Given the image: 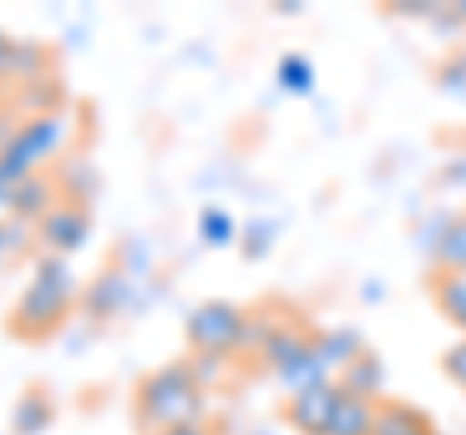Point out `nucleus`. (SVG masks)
<instances>
[{
	"instance_id": "2f4dec72",
	"label": "nucleus",
	"mask_w": 466,
	"mask_h": 435,
	"mask_svg": "<svg viewBox=\"0 0 466 435\" xmlns=\"http://www.w3.org/2000/svg\"><path fill=\"white\" fill-rule=\"evenodd\" d=\"M381 296H385V292H381V288H377V280H370V284H366V299H370V303H377Z\"/></svg>"
},
{
	"instance_id": "9b49d317",
	"label": "nucleus",
	"mask_w": 466,
	"mask_h": 435,
	"mask_svg": "<svg viewBox=\"0 0 466 435\" xmlns=\"http://www.w3.org/2000/svg\"><path fill=\"white\" fill-rule=\"evenodd\" d=\"M315 350L323 358V366L330 369V377L339 381V373L350 361H358V354L370 350V346L361 339V330L354 327H327V330H315Z\"/></svg>"
},
{
	"instance_id": "f03ea898",
	"label": "nucleus",
	"mask_w": 466,
	"mask_h": 435,
	"mask_svg": "<svg viewBox=\"0 0 466 435\" xmlns=\"http://www.w3.org/2000/svg\"><path fill=\"white\" fill-rule=\"evenodd\" d=\"M75 299H82V296H78V277H75V268H70V260L43 253L32 268V280H27L16 308H12V330L27 342L47 339L63 327V319L75 308Z\"/></svg>"
},
{
	"instance_id": "c756f323",
	"label": "nucleus",
	"mask_w": 466,
	"mask_h": 435,
	"mask_svg": "<svg viewBox=\"0 0 466 435\" xmlns=\"http://www.w3.org/2000/svg\"><path fill=\"white\" fill-rule=\"evenodd\" d=\"M156 435H210L207 424H187V428H167V431H156Z\"/></svg>"
},
{
	"instance_id": "aec40b11",
	"label": "nucleus",
	"mask_w": 466,
	"mask_h": 435,
	"mask_svg": "<svg viewBox=\"0 0 466 435\" xmlns=\"http://www.w3.org/2000/svg\"><path fill=\"white\" fill-rule=\"evenodd\" d=\"M315 82H319L315 63H311L303 51H284V55H280V63H276V86H280L284 94L308 97V94L315 90Z\"/></svg>"
},
{
	"instance_id": "4468645a",
	"label": "nucleus",
	"mask_w": 466,
	"mask_h": 435,
	"mask_svg": "<svg viewBox=\"0 0 466 435\" xmlns=\"http://www.w3.org/2000/svg\"><path fill=\"white\" fill-rule=\"evenodd\" d=\"M385 361L377 358L373 350H361L358 361H350V366L339 373V385L346 389V393L354 397H366V400H385Z\"/></svg>"
},
{
	"instance_id": "4be33fe9",
	"label": "nucleus",
	"mask_w": 466,
	"mask_h": 435,
	"mask_svg": "<svg viewBox=\"0 0 466 435\" xmlns=\"http://www.w3.org/2000/svg\"><path fill=\"white\" fill-rule=\"evenodd\" d=\"M435 90H440L447 101L466 106V47H455L440 59V66H435Z\"/></svg>"
},
{
	"instance_id": "7ed1b4c3",
	"label": "nucleus",
	"mask_w": 466,
	"mask_h": 435,
	"mask_svg": "<svg viewBox=\"0 0 466 435\" xmlns=\"http://www.w3.org/2000/svg\"><path fill=\"white\" fill-rule=\"evenodd\" d=\"M66 140H70V121L63 117V113L20 121L16 137H12L8 148L0 152V171H5L12 183H20L27 176H39L43 167L63 156Z\"/></svg>"
},
{
	"instance_id": "f3484780",
	"label": "nucleus",
	"mask_w": 466,
	"mask_h": 435,
	"mask_svg": "<svg viewBox=\"0 0 466 435\" xmlns=\"http://www.w3.org/2000/svg\"><path fill=\"white\" fill-rule=\"evenodd\" d=\"M55 187H58V195H63L66 202H82L86 207V202L97 195L101 176H97V167L86 156H75V159H63V164H58Z\"/></svg>"
},
{
	"instance_id": "5701e85b",
	"label": "nucleus",
	"mask_w": 466,
	"mask_h": 435,
	"mask_svg": "<svg viewBox=\"0 0 466 435\" xmlns=\"http://www.w3.org/2000/svg\"><path fill=\"white\" fill-rule=\"evenodd\" d=\"M238 245H241V253L245 260H260V257H268L272 253V245H276V222L272 218H245L241 222V234H238Z\"/></svg>"
},
{
	"instance_id": "1a4fd4ad",
	"label": "nucleus",
	"mask_w": 466,
	"mask_h": 435,
	"mask_svg": "<svg viewBox=\"0 0 466 435\" xmlns=\"http://www.w3.org/2000/svg\"><path fill=\"white\" fill-rule=\"evenodd\" d=\"M58 198L63 195H58V187H55V176H43V171L39 176H27L12 187V218L24 226H35Z\"/></svg>"
},
{
	"instance_id": "cd10ccee",
	"label": "nucleus",
	"mask_w": 466,
	"mask_h": 435,
	"mask_svg": "<svg viewBox=\"0 0 466 435\" xmlns=\"http://www.w3.org/2000/svg\"><path fill=\"white\" fill-rule=\"evenodd\" d=\"M12 183L5 171H0V226H8V222H16V218H12Z\"/></svg>"
},
{
	"instance_id": "20e7f679",
	"label": "nucleus",
	"mask_w": 466,
	"mask_h": 435,
	"mask_svg": "<svg viewBox=\"0 0 466 435\" xmlns=\"http://www.w3.org/2000/svg\"><path fill=\"white\" fill-rule=\"evenodd\" d=\"M245 327H249V311L245 308H238V303H229V299H202L198 308H191V315H187L183 335L195 354L233 361L241 354Z\"/></svg>"
},
{
	"instance_id": "473e14b6",
	"label": "nucleus",
	"mask_w": 466,
	"mask_h": 435,
	"mask_svg": "<svg viewBox=\"0 0 466 435\" xmlns=\"http://www.w3.org/2000/svg\"><path fill=\"white\" fill-rule=\"evenodd\" d=\"M431 435H440V431H431Z\"/></svg>"
},
{
	"instance_id": "39448f33",
	"label": "nucleus",
	"mask_w": 466,
	"mask_h": 435,
	"mask_svg": "<svg viewBox=\"0 0 466 435\" xmlns=\"http://www.w3.org/2000/svg\"><path fill=\"white\" fill-rule=\"evenodd\" d=\"M94 234V218L82 202H66L58 198L55 207L47 210L35 222V241L43 249H51L55 257H66V253H78L86 241Z\"/></svg>"
},
{
	"instance_id": "ddd939ff",
	"label": "nucleus",
	"mask_w": 466,
	"mask_h": 435,
	"mask_svg": "<svg viewBox=\"0 0 466 435\" xmlns=\"http://www.w3.org/2000/svg\"><path fill=\"white\" fill-rule=\"evenodd\" d=\"M51 63H55V51L47 43H35V39H12V55H8V75L5 82H39V78H51Z\"/></svg>"
},
{
	"instance_id": "bb28decb",
	"label": "nucleus",
	"mask_w": 466,
	"mask_h": 435,
	"mask_svg": "<svg viewBox=\"0 0 466 435\" xmlns=\"http://www.w3.org/2000/svg\"><path fill=\"white\" fill-rule=\"evenodd\" d=\"M16 128H20V113L12 106H0V152L8 148V140L16 137Z\"/></svg>"
},
{
	"instance_id": "2eb2a0df",
	"label": "nucleus",
	"mask_w": 466,
	"mask_h": 435,
	"mask_svg": "<svg viewBox=\"0 0 466 435\" xmlns=\"http://www.w3.org/2000/svg\"><path fill=\"white\" fill-rule=\"evenodd\" d=\"M431 303L443 323L466 335V272H431Z\"/></svg>"
},
{
	"instance_id": "6e6552de",
	"label": "nucleus",
	"mask_w": 466,
	"mask_h": 435,
	"mask_svg": "<svg viewBox=\"0 0 466 435\" xmlns=\"http://www.w3.org/2000/svg\"><path fill=\"white\" fill-rule=\"evenodd\" d=\"M137 303V280L121 268H101L97 277L82 288V311L90 319H113Z\"/></svg>"
},
{
	"instance_id": "423d86ee",
	"label": "nucleus",
	"mask_w": 466,
	"mask_h": 435,
	"mask_svg": "<svg viewBox=\"0 0 466 435\" xmlns=\"http://www.w3.org/2000/svg\"><path fill=\"white\" fill-rule=\"evenodd\" d=\"M339 400H342L339 381H327L319 389H308V393H296V397L284 400V424L296 435H327Z\"/></svg>"
},
{
	"instance_id": "dca6fc26",
	"label": "nucleus",
	"mask_w": 466,
	"mask_h": 435,
	"mask_svg": "<svg viewBox=\"0 0 466 435\" xmlns=\"http://www.w3.org/2000/svg\"><path fill=\"white\" fill-rule=\"evenodd\" d=\"M51 420H55V400L39 385L24 389L16 404H12V431L16 435H43L51 428Z\"/></svg>"
},
{
	"instance_id": "a878e982",
	"label": "nucleus",
	"mask_w": 466,
	"mask_h": 435,
	"mask_svg": "<svg viewBox=\"0 0 466 435\" xmlns=\"http://www.w3.org/2000/svg\"><path fill=\"white\" fill-rule=\"evenodd\" d=\"M222 366H229V361H222V358H202V354H195V358H191V373L198 377V385H202V389L218 381L214 373L222 369Z\"/></svg>"
},
{
	"instance_id": "412c9836",
	"label": "nucleus",
	"mask_w": 466,
	"mask_h": 435,
	"mask_svg": "<svg viewBox=\"0 0 466 435\" xmlns=\"http://www.w3.org/2000/svg\"><path fill=\"white\" fill-rule=\"evenodd\" d=\"M198 241L210 245V249H226V245L238 241L241 234V222L233 218L226 207H202L198 210Z\"/></svg>"
},
{
	"instance_id": "9d476101",
	"label": "nucleus",
	"mask_w": 466,
	"mask_h": 435,
	"mask_svg": "<svg viewBox=\"0 0 466 435\" xmlns=\"http://www.w3.org/2000/svg\"><path fill=\"white\" fill-rule=\"evenodd\" d=\"M272 377H276V385H280L288 397H296V393H308V389H319V385L334 381V377H330V369L323 366V358H319V350H315V339H311V346H308V350H299V354L291 358V361H284V366L276 369Z\"/></svg>"
},
{
	"instance_id": "393cba45",
	"label": "nucleus",
	"mask_w": 466,
	"mask_h": 435,
	"mask_svg": "<svg viewBox=\"0 0 466 435\" xmlns=\"http://www.w3.org/2000/svg\"><path fill=\"white\" fill-rule=\"evenodd\" d=\"M27 238H35V226H24V222H8V226H0V257L12 253V245H24Z\"/></svg>"
},
{
	"instance_id": "f8f14e48",
	"label": "nucleus",
	"mask_w": 466,
	"mask_h": 435,
	"mask_svg": "<svg viewBox=\"0 0 466 435\" xmlns=\"http://www.w3.org/2000/svg\"><path fill=\"white\" fill-rule=\"evenodd\" d=\"M435 424L424 409L408 400H381L377 404V420H373V435H431Z\"/></svg>"
},
{
	"instance_id": "0eeeda50",
	"label": "nucleus",
	"mask_w": 466,
	"mask_h": 435,
	"mask_svg": "<svg viewBox=\"0 0 466 435\" xmlns=\"http://www.w3.org/2000/svg\"><path fill=\"white\" fill-rule=\"evenodd\" d=\"M431 272H466V214H435L424 226Z\"/></svg>"
},
{
	"instance_id": "b1692460",
	"label": "nucleus",
	"mask_w": 466,
	"mask_h": 435,
	"mask_svg": "<svg viewBox=\"0 0 466 435\" xmlns=\"http://www.w3.org/2000/svg\"><path fill=\"white\" fill-rule=\"evenodd\" d=\"M440 369H443V377H447L451 385L462 389V393H466V335H462L459 342H451L447 350H443Z\"/></svg>"
},
{
	"instance_id": "f257e3e1",
	"label": "nucleus",
	"mask_w": 466,
	"mask_h": 435,
	"mask_svg": "<svg viewBox=\"0 0 466 435\" xmlns=\"http://www.w3.org/2000/svg\"><path fill=\"white\" fill-rule=\"evenodd\" d=\"M137 424L156 435L167 428H187L207 420V389L191 373V361H167L137 385L133 397Z\"/></svg>"
},
{
	"instance_id": "a211bd4d",
	"label": "nucleus",
	"mask_w": 466,
	"mask_h": 435,
	"mask_svg": "<svg viewBox=\"0 0 466 435\" xmlns=\"http://www.w3.org/2000/svg\"><path fill=\"white\" fill-rule=\"evenodd\" d=\"M12 109L20 113V121H32V117H47V113L63 109V86L58 78H39V82H27L16 86V97H12Z\"/></svg>"
},
{
	"instance_id": "c85d7f7f",
	"label": "nucleus",
	"mask_w": 466,
	"mask_h": 435,
	"mask_svg": "<svg viewBox=\"0 0 466 435\" xmlns=\"http://www.w3.org/2000/svg\"><path fill=\"white\" fill-rule=\"evenodd\" d=\"M8 55H12V35L0 32V82H5V75H8Z\"/></svg>"
},
{
	"instance_id": "7c9ffc66",
	"label": "nucleus",
	"mask_w": 466,
	"mask_h": 435,
	"mask_svg": "<svg viewBox=\"0 0 466 435\" xmlns=\"http://www.w3.org/2000/svg\"><path fill=\"white\" fill-rule=\"evenodd\" d=\"M451 20L466 27V0H459V5H451Z\"/></svg>"
},
{
	"instance_id": "6ab92c4d",
	"label": "nucleus",
	"mask_w": 466,
	"mask_h": 435,
	"mask_svg": "<svg viewBox=\"0 0 466 435\" xmlns=\"http://www.w3.org/2000/svg\"><path fill=\"white\" fill-rule=\"evenodd\" d=\"M377 404L381 400H366V397H354V393L342 389V400H339V409H334L327 435H373Z\"/></svg>"
}]
</instances>
